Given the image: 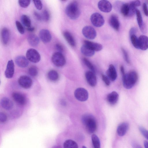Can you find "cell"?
<instances>
[{
  "mask_svg": "<svg viewBox=\"0 0 148 148\" xmlns=\"http://www.w3.org/2000/svg\"><path fill=\"white\" fill-rule=\"evenodd\" d=\"M82 120L89 133L92 134L96 131L97 128V123L95 118L92 115L85 114L82 116Z\"/></svg>",
  "mask_w": 148,
  "mask_h": 148,
  "instance_id": "obj_1",
  "label": "cell"
},
{
  "mask_svg": "<svg viewBox=\"0 0 148 148\" xmlns=\"http://www.w3.org/2000/svg\"><path fill=\"white\" fill-rule=\"evenodd\" d=\"M138 75L135 71H130L122 76V81L124 87L129 89L132 88L137 82Z\"/></svg>",
  "mask_w": 148,
  "mask_h": 148,
  "instance_id": "obj_2",
  "label": "cell"
},
{
  "mask_svg": "<svg viewBox=\"0 0 148 148\" xmlns=\"http://www.w3.org/2000/svg\"><path fill=\"white\" fill-rule=\"evenodd\" d=\"M80 12L79 4L76 1H73L70 3L65 9L66 15L72 20L77 19L80 15Z\"/></svg>",
  "mask_w": 148,
  "mask_h": 148,
  "instance_id": "obj_3",
  "label": "cell"
},
{
  "mask_svg": "<svg viewBox=\"0 0 148 148\" xmlns=\"http://www.w3.org/2000/svg\"><path fill=\"white\" fill-rule=\"evenodd\" d=\"M136 7L130 2L123 4L121 6L120 11L124 16L130 17L136 14Z\"/></svg>",
  "mask_w": 148,
  "mask_h": 148,
  "instance_id": "obj_4",
  "label": "cell"
},
{
  "mask_svg": "<svg viewBox=\"0 0 148 148\" xmlns=\"http://www.w3.org/2000/svg\"><path fill=\"white\" fill-rule=\"evenodd\" d=\"M51 60L53 64L57 67L62 66L66 63V59L64 55L62 53L58 52L53 54Z\"/></svg>",
  "mask_w": 148,
  "mask_h": 148,
  "instance_id": "obj_5",
  "label": "cell"
},
{
  "mask_svg": "<svg viewBox=\"0 0 148 148\" xmlns=\"http://www.w3.org/2000/svg\"><path fill=\"white\" fill-rule=\"evenodd\" d=\"M26 57L28 60L34 63L38 62L41 59L40 55L39 52L33 48L29 49L27 51Z\"/></svg>",
  "mask_w": 148,
  "mask_h": 148,
  "instance_id": "obj_6",
  "label": "cell"
},
{
  "mask_svg": "<svg viewBox=\"0 0 148 148\" xmlns=\"http://www.w3.org/2000/svg\"><path fill=\"white\" fill-rule=\"evenodd\" d=\"M90 20L92 24L96 27H100L104 23L105 21L103 16L100 13L95 12L90 16Z\"/></svg>",
  "mask_w": 148,
  "mask_h": 148,
  "instance_id": "obj_7",
  "label": "cell"
},
{
  "mask_svg": "<svg viewBox=\"0 0 148 148\" xmlns=\"http://www.w3.org/2000/svg\"><path fill=\"white\" fill-rule=\"evenodd\" d=\"M74 94L75 98L81 101H86L88 97V93L87 91L82 88H77L75 91Z\"/></svg>",
  "mask_w": 148,
  "mask_h": 148,
  "instance_id": "obj_8",
  "label": "cell"
},
{
  "mask_svg": "<svg viewBox=\"0 0 148 148\" xmlns=\"http://www.w3.org/2000/svg\"><path fill=\"white\" fill-rule=\"evenodd\" d=\"M82 32L84 36L89 39H93L96 36L97 33L95 29L90 26L84 27L83 28Z\"/></svg>",
  "mask_w": 148,
  "mask_h": 148,
  "instance_id": "obj_9",
  "label": "cell"
},
{
  "mask_svg": "<svg viewBox=\"0 0 148 148\" xmlns=\"http://www.w3.org/2000/svg\"><path fill=\"white\" fill-rule=\"evenodd\" d=\"M18 82L21 87L25 89L29 88L33 84L32 79L26 75L21 76L18 79Z\"/></svg>",
  "mask_w": 148,
  "mask_h": 148,
  "instance_id": "obj_10",
  "label": "cell"
},
{
  "mask_svg": "<svg viewBox=\"0 0 148 148\" xmlns=\"http://www.w3.org/2000/svg\"><path fill=\"white\" fill-rule=\"evenodd\" d=\"M98 7L100 11L106 13L110 12L112 8L111 3L109 1L105 0L99 1L98 3Z\"/></svg>",
  "mask_w": 148,
  "mask_h": 148,
  "instance_id": "obj_11",
  "label": "cell"
},
{
  "mask_svg": "<svg viewBox=\"0 0 148 148\" xmlns=\"http://www.w3.org/2000/svg\"><path fill=\"white\" fill-rule=\"evenodd\" d=\"M85 77L87 82L90 86L92 87L96 86L97 79L95 73L91 71H87L85 73Z\"/></svg>",
  "mask_w": 148,
  "mask_h": 148,
  "instance_id": "obj_12",
  "label": "cell"
},
{
  "mask_svg": "<svg viewBox=\"0 0 148 148\" xmlns=\"http://www.w3.org/2000/svg\"><path fill=\"white\" fill-rule=\"evenodd\" d=\"M14 71V65L12 60L8 61L6 68L5 72L6 77L8 78H12L13 76Z\"/></svg>",
  "mask_w": 148,
  "mask_h": 148,
  "instance_id": "obj_13",
  "label": "cell"
},
{
  "mask_svg": "<svg viewBox=\"0 0 148 148\" xmlns=\"http://www.w3.org/2000/svg\"><path fill=\"white\" fill-rule=\"evenodd\" d=\"M39 36L44 43H48L51 40L52 36L49 30L46 29H41L39 32Z\"/></svg>",
  "mask_w": 148,
  "mask_h": 148,
  "instance_id": "obj_14",
  "label": "cell"
},
{
  "mask_svg": "<svg viewBox=\"0 0 148 148\" xmlns=\"http://www.w3.org/2000/svg\"><path fill=\"white\" fill-rule=\"evenodd\" d=\"M110 26L115 30L118 31L120 28V22L118 17L115 15H112L109 19Z\"/></svg>",
  "mask_w": 148,
  "mask_h": 148,
  "instance_id": "obj_15",
  "label": "cell"
},
{
  "mask_svg": "<svg viewBox=\"0 0 148 148\" xmlns=\"http://www.w3.org/2000/svg\"><path fill=\"white\" fill-rule=\"evenodd\" d=\"M12 97L15 101L20 105H24L26 103L25 97L20 92H14L12 94Z\"/></svg>",
  "mask_w": 148,
  "mask_h": 148,
  "instance_id": "obj_16",
  "label": "cell"
},
{
  "mask_svg": "<svg viewBox=\"0 0 148 148\" xmlns=\"http://www.w3.org/2000/svg\"><path fill=\"white\" fill-rule=\"evenodd\" d=\"M139 49L146 50L148 49V37L142 35L138 38Z\"/></svg>",
  "mask_w": 148,
  "mask_h": 148,
  "instance_id": "obj_17",
  "label": "cell"
},
{
  "mask_svg": "<svg viewBox=\"0 0 148 148\" xmlns=\"http://www.w3.org/2000/svg\"><path fill=\"white\" fill-rule=\"evenodd\" d=\"M15 61L16 65L21 68L26 67L29 64V61L27 59L23 56L16 57L15 59Z\"/></svg>",
  "mask_w": 148,
  "mask_h": 148,
  "instance_id": "obj_18",
  "label": "cell"
},
{
  "mask_svg": "<svg viewBox=\"0 0 148 148\" xmlns=\"http://www.w3.org/2000/svg\"><path fill=\"white\" fill-rule=\"evenodd\" d=\"M106 75L110 80L112 81H115L117 77V73L116 69L114 66L111 64L106 72Z\"/></svg>",
  "mask_w": 148,
  "mask_h": 148,
  "instance_id": "obj_19",
  "label": "cell"
},
{
  "mask_svg": "<svg viewBox=\"0 0 148 148\" xmlns=\"http://www.w3.org/2000/svg\"><path fill=\"white\" fill-rule=\"evenodd\" d=\"M10 33L9 29L6 27H4L1 31V38L2 43L4 45H7L9 41Z\"/></svg>",
  "mask_w": 148,
  "mask_h": 148,
  "instance_id": "obj_20",
  "label": "cell"
},
{
  "mask_svg": "<svg viewBox=\"0 0 148 148\" xmlns=\"http://www.w3.org/2000/svg\"><path fill=\"white\" fill-rule=\"evenodd\" d=\"M119 98L118 93L113 91L109 93L107 96V100L108 102L111 105H114L117 102Z\"/></svg>",
  "mask_w": 148,
  "mask_h": 148,
  "instance_id": "obj_21",
  "label": "cell"
},
{
  "mask_svg": "<svg viewBox=\"0 0 148 148\" xmlns=\"http://www.w3.org/2000/svg\"><path fill=\"white\" fill-rule=\"evenodd\" d=\"M84 42V44L94 51H99L103 48L102 45L99 43L92 42L88 40H85Z\"/></svg>",
  "mask_w": 148,
  "mask_h": 148,
  "instance_id": "obj_22",
  "label": "cell"
},
{
  "mask_svg": "<svg viewBox=\"0 0 148 148\" xmlns=\"http://www.w3.org/2000/svg\"><path fill=\"white\" fill-rule=\"evenodd\" d=\"M0 105L3 108L6 110H11L13 106L12 102L7 97H4L1 99Z\"/></svg>",
  "mask_w": 148,
  "mask_h": 148,
  "instance_id": "obj_23",
  "label": "cell"
},
{
  "mask_svg": "<svg viewBox=\"0 0 148 148\" xmlns=\"http://www.w3.org/2000/svg\"><path fill=\"white\" fill-rule=\"evenodd\" d=\"M63 36L68 43L71 47H74L76 45V42L73 36L69 32L65 31L63 33Z\"/></svg>",
  "mask_w": 148,
  "mask_h": 148,
  "instance_id": "obj_24",
  "label": "cell"
},
{
  "mask_svg": "<svg viewBox=\"0 0 148 148\" xmlns=\"http://www.w3.org/2000/svg\"><path fill=\"white\" fill-rule=\"evenodd\" d=\"M129 124L126 122H123L120 124L118 126L117 132L120 136H123L125 134L129 128Z\"/></svg>",
  "mask_w": 148,
  "mask_h": 148,
  "instance_id": "obj_25",
  "label": "cell"
},
{
  "mask_svg": "<svg viewBox=\"0 0 148 148\" xmlns=\"http://www.w3.org/2000/svg\"><path fill=\"white\" fill-rule=\"evenodd\" d=\"M27 40L29 44L33 47H36L38 45L39 40L38 37L33 34H29L27 37Z\"/></svg>",
  "mask_w": 148,
  "mask_h": 148,
  "instance_id": "obj_26",
  "label": "cell"
},
{
  "mask_svg": "<svg viewBox=\"0 0 148 148\" xmlns=\"http://www.w3.org/2000/svg\"><path fill=\"white\" fill-rule=\"evenodd\" d=\"M81 51L83 55L87 57H91L95 53V51L85 44L81 47Z\"/></svg>",
  "mask_w": 148,
  "mask_h": 148,
  "instance_id": "obj_27",
  "label": "cell"
},
{
  "mask_svg": "<svg viewBox=\"0 0 148 148\" xmlns=\"http://www.w3.org/2000/svg\"><path fill=\"white\" fill-rule=\"evenodd\" d=\"M63 147L64 148H78L77 143L71 139L66 140L64 143Z\"/></svg>",
  "mask_w": 148,
  "mask_h": 148,
  "instance_id": "obj_28",
  "label": "cell"
},
{
  "mask_svg": "<svg viewBox=\"0 0 148 148\" xmlns=\"http://www.w3.org/2000/svg\"><path fill=\"white\" fill-rule=\"evenodd\" d=\"M48 78L51 81H57L59 78V75L58 72L55 70H52L49 71L47 74Z\"/></svg>",
  "mask_w": 148,
  "mask_h": 148,
  "instance_id": "obj_29",
  "label": "cell"
},
{
  "mask_svg": "<svg viewBox=\"0 0 148 148\" xmlns=\"http://www.w3.org/2000/svg\"><path fill=\"white\" fill-rule=\"evenodd\" d=\"M136 14L138 25L141 30L144 26L142 15L140 10L137 9L136 10Z\"/></svg>",
  "mask_w": 148,
  "mask_h": 148,
  "instance_id": "obj_30",
  "label": "cell"
},
{
  "mask_svg": "<svg viewBox=\"0 0 148 148\" xmlns=\"http://www.w3.org/2000/svg\"><path fill=\"white\" fill-rule=\"evenodd\" d=\"M21 20L22 24L27 27L31 26V19L27 15H23L21 16Z\"/></svg>",
  "mask_w": 148,
  "mask_h": 148,
  "instance_id": "obj_31",
  "label": "cell"
},
{
  "mask_svg": "<svg viewBox=\"0 0 148 148\" xmlns=\"http://www.w3.org/2000/svg\"><path fill=\"white\" fill-rule=\"evenodd\" d=\"M92 140L94 148H100V142L99 138L95 134L92 136Z\"/></svg>",
  "mask_w": 148,
  "mask_h": 148,
  "instance_id": "obj_32",
  "label": "cell"
},
{
  "mask_svg": "<svg viewBox=\"0 0 148 148\" xmlns=\"http://www.w3.org/2000/svg\"><path fill=\"white\" fill-rule=\"evenodd\" d=\"M130 40L133 45L136 48L139 49L138 38L135 35L130 36Z\"/></svg>",
  "mask_w": 148,
  "mask_h": 148,
  "instance_id": "obj_33",
  "label": "cell"
},
{
  "mask_svg": "<svg viewBox=\"0 0 148 148\" xmlns=\"http://www.w3.org/2000/svg\"><path fill=\"white\" fill-rule=\"evenodd\" d=\"M85 65L91 71L95 73V68L92 64L88 59L85 58L82 59Z\"/></svg>",
  "mask_w": 148,
  "mask_h": 148,
  "instance_id": "obj_34",
  "label": "cell"
},
{
  "mask_svg": "<svg viewBox=\"0 0 148 148\" xmlns=\"http://www.w3.org/2000/svg\"><path fill=\"white\" fill-rule=\"evenodd\" d=\"M28 72L31 76L34 77L37 75L38 70L36 67L34 66H32L29 68Z\"/></svg>",
  "mask_w": 148,
  "mask_h": 148,
  "instance_id": "obj_35",
  "label": "cell"
},
{
  "mask_svg": "<svg viewBox=\"0 0 148 148\" xmlns=\"http://www.w3.org/2000/svg\"><path fill=\"white\" fill-rule=\"evenodd\" d=\"M42 20L47 22L48 21L50 18V14L49 11L47 10H45L42 12Z\"/></svg>",
  "mask_w": 148,
  "mask_h": 148,
  "instance_id": "obj_36",
  "label": "cell"
},
{
  "mask_svg": "<svg viewBox=\"0 0 148 148\" xmlns=\"http://www.w3.org/2000/svg\"><path fill=\"white\" fill-rule=\"evenodd\" d=\"M16 25L17 29L19 32L21 34H23L25 33V29L23 25L19 21H16Z\"/></svg>",
  "mask_w": 148,
  "mask_h": 148,
  "instance_id": "obj_37",
  "label": "cell"
},
{
  "mask_svg": "<svg viewBox=\"0 0 148 148\" xmlns=\"http://www.w3.org/2000/svg\"><path fill=\"white\" fill-rule=\"evenodd\" d=\"M31 1L29 0L18 1V3L19 5L22 8H26L29 5Z\"/></svg>",
  "mask_w": 148,
  "mask_h": 148,
  "instance_id": "obj_38",
  "label": "cell"
},
{
  "mask_svg": "<svg viewBox=\"0 0 148 148\" xmlns=\"http://www.w3.org/2000/svg\"><path fill=\"white\" fill-rule=\"evenodd\" d=\"M33 3L36 8L38 10H40L42 8V4L40 0H33Z\"/></svg>",
  "mask_w": 148,
  "mask_h": 148,
  "instance_id": "obj_39",
  "label": "cell"
},
{
  "mask_svg": "<svg viewBox=\"0 0 148 148\" xmlns=\"http://www.w3.org/2000/svg\"><path fill=\"white\" fill-rule=\"evenodd\" d=\"M139 130L142 135L148 140V130L141 126L139 127Z\"/></svg>",
  "mask_w": 148,
  "mask_h": 148,
  "instance_id": "obj_40",
  "label": "cell"
},
{
  "mask_svg": "<svg viewBox=\"0 0 148 148\" xmlns=\"http://www.w3.org/2000/svg\"><path fill=\"white\" fill-rule=\"evenodd\" d=\"M121 50L122 52L124 59L127 63H130L127 51L123 48H121Z\"/></svg>",
  "mask_w": 148,
  "mask_h": 148,
  "instance_id": "obj_41",
  "label": "cell"
},
{
  "mask_svg": "<svg viewBox=\"0 0 148 148\" xmlns=\"http://www.w3.org/2000/svg\"><path fill=\"white\" fill-rule=\"evenodd\" d=\"M55 48L57 52L62 53L64 50L63 46L60 43H57L55 45Z\"/></svg>",
  "mask_w": 148,
  "mask_h": 148,
  "instance_id": "obj_42",
  "label": "cell"
},
{
  "mask_svg": "<svg viewBox=\"0 0 148 148\" xmlns=\"http://www.w3.org/2000/svg\"><path fill=\"white\" fill-rule=\"evenodd\" d=\"M102 79L106 85L107 86H109L110 84V79L107 77L103 74H101Z\"/></svg>",
  "mask_w": 148,
  "mask_h": 148,
  "instance_id": "obj_43",
  "label": "cell"
},
{
  "mask_svg": "<svg viewBox=\"0 0 148 148\" xmlns=\"http://www.w3.org/2000/svg\"><path fill=\"white\" fill-rule=\"evenodd\" d=\"M7 117L6 114L3 112L0 113V121L2 123L5 122L7 120Z\"/></svg>",
  "mask_w": 148,
  "mask_h": 148,
  "instance_id": "obj_44",
  "label": "cell"
},
{
  "mask_svg": "<svg viewBox=\"0 0 148 148\" xmlns=\"http://www.w3.org/2000/svg\"><path fill=\"white\" fill-rule=\"evenodd\" d=\"M143 8L144 14L145 16H148V8L146 3H144L143 5Z\"/></svg>",
  "mask_w": 148,
  "mask_h": 148,
  "instance_id": "obj_45",
  "label": "cell"
},
{
  "mask_svg": "<svg viewBox=\"0 0 148 148\" xmlns=\"http://www.w3.org/2000/svg\"><path fill=\"white\" fill-rule=\"evenodd\" d=\"M34 14L36 19L38 21H40L42 20L41 14L38 12L36 11L34 12Z\"/></svg>",
  "mask_w": 148,
  "mask_h": 148,
  "instance_id": "obj_46",
  "label": "cell"
},
{
  "mask_svg": "<svg viewBox=\"0 0 148 148\" xmlns=\"http://www.w3.org/2000/svg\"><path fill=\"white\" fill-rule=\"evenodd\" d=\"M130 3L135 7L139 6L140 5V2L139 0H135L131 1Z\"/></svg>",
  "mask_w": 148,
  "mask_h": 148,
  "instance_id": "obj_47",
  "label": "cell"
},
{
  "mask_svg": "<svg viewBox=\"0 0 148 148\" xmlns=\"http://www.w3.org/2000/svg\"><path fill=\"white\" fill-rule=\"evenodd\" d=\"M137 29L135 27L132 28L129 31V35L130 36L132 35H135Z\"/></svg>",
  "mask_w": 148,
  "mask_h": 148,
  "instance_id": "obj_48",
  "label": "cell"
},
{
  "mask_svg": "<svg viewBox=\"0 0 148 148\" xmlns=\"http://www.w3.org/2000/svg\"><path fill=\"white\" fill-rule=\"evenodd\" d=\"M132 146L133 148H142L140 145L135 142L132 143Z\"/></svg>",
  "mask_w": 148,
  "mask_h": 148,
  "instance_id": "obj_49",
  "label": "cell"
},
{
  "mask_svg": "<svg viewBox=\"0 0 148 148\" xmlns=\"http://www.w3.org/2000/svg\"><path fill=\"white\" fill-rule=\"evenodd\" d=\"M35 28L33 27L30 26V27H27L26 29L28 32H32L35 30Z\"/></svg>",
  "mask_w": 148,
  "mask_h": 148,
  "instance_id": "obj_50",
  "label": "cell"
},
{
  "mask_svg": "<svg viewBox=\"0 0 148 148\" xmlns=\"http://www.w3.org/2000/svg\"><path fill=\"white\" fill-rule=\"evenodd\" d=\"M120 69L122 76L123 75L125 74L123 66L122 65L120 67Z\"/></svg>",
  "mask_w": 148,
  "mask_h": 148,
  "instance_id": "obj_51",
  "label": "cell"
},
{
  "mask_svg": "<svg viewBox=\"0 0 148 148\" xmlns=\"http://www.w3.org/2000/svg\"><path fill=\"white\" fill-rule=\"evenodd\" d=\"M144 145L145 148H148V142L145 141L144 142Z\"/></svg>",
  "mask_w": 148,
  "mask_h": 148,
  "instance_id": "obj_52",
  "label": "cell"
},
{
  "mask_svg": "<svg viewBox=\"0 0 148 148\" xmlns=\"http://www.w3.org/2000/svg\"><path fill=\"white\" fill-rule=\"evenodd\" d=\"M82 148H87L85 146H83L82 147Z\"/></svg>",
  "mask_w": 148,
  "mask_h": 148,
  "instance_id": "obj_53",
  "label": "cell"
}]
</instances>
